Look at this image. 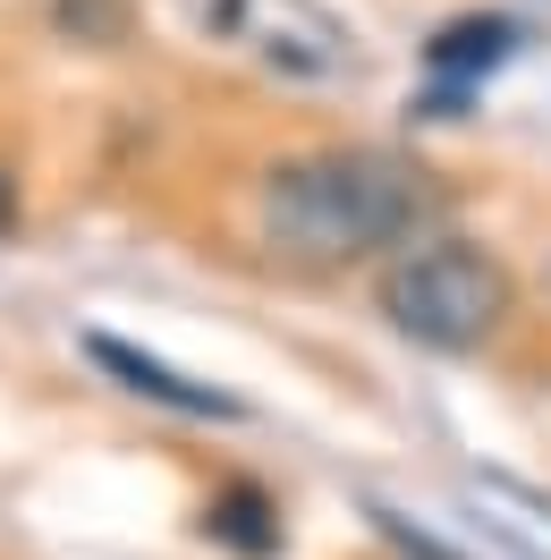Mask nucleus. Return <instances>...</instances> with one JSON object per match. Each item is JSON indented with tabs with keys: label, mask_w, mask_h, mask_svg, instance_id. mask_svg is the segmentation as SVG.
<instances>
[{
	"label": "nucleus",
	"mask_w": 551,
	"mask_h": 560,
	"mask_svg": "<svg viewBox=\"0 0 551 560\" xmlns=\"http://www.w3.org/2000/svg\"><path fill=\"white\" fill-rule=\"evenodd\" d=\"M442 178L408 162V153H382V144H348V153H306V162H280L263 178V238L289 264L314 272H340L390 246H415L442 221Z\"/></svg>",
	"instance_id": "1"
},
{
	"label": "nucleus",
	"mask_w": 551,
	"mask_h": 560,
	"mask_svg": "<svg viewBox=\"0 0 551 560\" xmlns=\"http://www.w3.org/2000/svg\"><path fill=\"white\" fill-rule=\"evenodd\" d=\"M509 272L467 238H415L390 255L382 272V315L390 331H408L415 349H442V357H467L483 349L501 323H509Z\"/></svg>",
	"instance_id": "2"
},
{
	"label": "nucleus",
	"mask_w": 551,
	"mask_h": 560,
	"mask_svg": "<svg viewBox=\"0 0 551 560\" xmlns=\"http://www.w3.org/2000/svg\"><path fill=\"white\" fill-rule=\"evenodd\" d=\"M204 26L221 43L255 51L263 69H289V77H348L356 69L348 26L323 18L314 0H204Z\"/></svg>",
	"instance_id": "3"
},
{
	"label": "nucleus",
	"mask_w": 551,
	"mask_h": 560,
	"mask_svg": "<svg viewBox=\"0 0 551 560\" xmlns=\"http://www.w3.org/2000/svg\"><path fill=\"white\" fill-rule=\"evenodd\" d=\"M85 349H94V365H103V374H119V383L137 390V399H162V408H178V417H221V424H230V417H246L230 390L187 383L178 365H162V357H144V349H128V340H110V331H94Z\"/></svg>",
	"instance_id": "4"
},
{
	"label": "nucleus",
	"mask_w": 551,
	"mask_h": 560,
	"mask_svg": "<svg viewBox=\"0 0 551 560\" xmlns=\"http://www.w3.org/2000/svg\"><path fill=\"white\" fill-rule=\"evenodd\" d=\"M517 51V26L509 18H449L442 35L424 43V60H433V77H449V85H467V77L501 69Z\"/></svg>",
	"instance_id": "5"
},
{
	"label": "nucleus",
	"mask_w": 551,
	"mask_h": 560,
	"mask_svg": "<svg viewBox=\"0 0 551 560\" xmlns=\"http://www.w3.org/2000/svg\"><path fill=\"white\" fill-rule=\"evenodd\" d=\"M263 518H272V510H263V492H221V501H212V535H221V544H238V552H272V544H280V526H263Z\"/></svg>",
	"instance_id": "6"
},
{
	"label": "nucleus",
	"mask_w": 551,
	"mask_h": 560,
	"mask_svg": "<svg viewBox=\"0 0 551 560\" xmlns=\"http://www.w3.org/2000/svg\"><path fill=\"white\" fill-rule=\"evenodd\" d=\"M17 221V178H9V162H0V230Z\"/></svg>",
	"instance_id": "7"
}]
</instances>
